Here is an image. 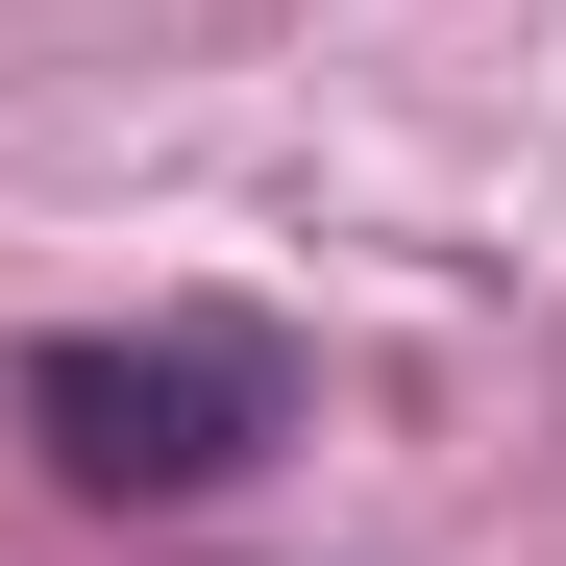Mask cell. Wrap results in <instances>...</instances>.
<instances>
[{"mask_svg":"<svg viewBox=\"0 0 566 566\" xmlns=\"http://www.w3.org/2000/svg\"><path fill=\"white\" fill-rule=\"evenodd\" d=\"M25 419H50L74 493H222V468L271 443V369L247 345H50Z\"/></svg>","mask_w":566,"mask_h":566,"instance_id":"1","label":"cell"}]
</instances>
